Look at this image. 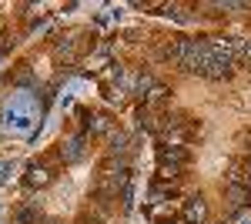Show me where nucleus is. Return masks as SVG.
<instances>
[{
	"mask_svg": "<svg viewBox=\"0 0 251 224\" xmlns=\"http://www.w3.org/2000/svg\"><path fill=\"white\" fill-rule=\"evenodd\" d=\"M17 224H40V211L37 207H24L17 214Z\"/></svg>",
	"mask_w": 251,
	"mask_h": 224,
	"instance_id": "obj_6",
	"label": "nucleus"
},
{
	"mask_svg": "<svg viewBox=\"0 0 251 224\" xmlns=\"http://www.w3.org/2000/svg\"><path fill=\"white\" fill-rule=\"evenodd\" d=\"M248 144H251V137H248ZM248 150H251V148H248Z\"/></svg>",
	"mask_w": 251,
	"mask_h": 224,
	"instance_id": "obj_11",
	"label": "nucleus"
},
{
	"mask_svg": "<svg viewBox=\"0 0 251 224\" xmlns=\"http://www.w3.org/2000/svg\"><path fill=\"white\" fill-rule=\"evenodd\" d=\"M204 218H208V204H204V198H201V194L188 198V201H184V221H188V224H201Z\"/></svg>",
	"mask_w": 251,
	"mask_h": 224,
	"instance_id": "obj_2",
	"label": "nucleus"
},
{
	"mask_svg": "<svg viewBox=\"0 0 251 224\" xmlns=\"http://www.w3.org/2000/svg\"><path fill=\"white\" fill-rule=\"evenodd\" d=\"M27 181L40 187V184H47L50 177H47V171H44V168H30V174H27Z\"/></svg>",
	"mask_w": 251,
	"mask_h": 224,
	"instance_id": "obj_7",
	"label": "nucleus"
},
{
	"mask_svg": "<svg viewBox=\"0 0 251 224\" xmlns=\"http://www.w3.org/2000/svg\"><path fill=\"white\" fill-rule=\"evenodd\" d=\"M84 124H87V131H94V134H111V121L107 117H87Z\"/></svg>",
	"mask_w": 251,
	"mask_h": 224,
	"instance_id": "obj_5",
	"label": "nucleus"
},
{
	"mask_svg": "<svg viewBox=\"0 0 251 224\" xmlns=\"http://www.w3.org/2000/svg\"><path fill=\"white\" fill-rule=\"evenodd\" d=\"M228 198H231V204H234V214L241 211V207L251 201V187H241V184H228Z\"/></svg>",
	"mask_w": 251,
	"mask_h": 224,
	"instance_id": "obj_3",
	"label": "nucleus"
},
{
	"mask_svg": "<svg viewBox=\"0 0 251 224\" xmlns=\"http://www.w3.org/2000/svg\"><path fill=\"white\" fill-rule=\"evenodd\" d=\"M60 154H64V161H71V164H74V161H80V157H84V137H71V141L64 144V150H60Z\"/></svg>",
	"mask_w": 251,
	"mask_h": 224,
	"instance_id": "obj_4",
	"label": "nucleus"
},
{
	"mask_svg": "<svg viewBox=\"0 0 251 224\" xmlns=\"http://www.w3.org/2000/svg\"><path fill=\"white\" fill-rule=\"evenodd\" d=\"M241 224H251V221H241Z\"/></svg>",
	"mask_w": 251,
	"mask_h": 224,
	"instance_id": "obj_10",
	"label": "nucleus"
},
{
	"mask_svg": "<svg viewBox=\"0 0 251 224\" xmlns=\"http://www.w3.org/2000/svg\"><path fill=\"white\" fill-rule=\"evenodd\" d=\"M228 184L251 187V157L248 161H231V164H228Z\"/></svg>",
	"mask_w": 251,
	"mask_h": 224,
	"instance_id": "obj_1",
	"label": "nucleus"
},
{
	"mask_svg": "<svg viewBox=\"0 0 251 224\" xmlns=\"http://www.w3.org/2000/svg\"><path fill=\"white\" fill-rule=\"evenodd\" d=\"M241 64H251V40H245V47H241V57H238Z\"/></svg>",
	"mask_w": 251,
	"mask_h": 224,
	"instance_id": "obj_8",
	"label": "nucleus"
},
{
	"mask_svg": "<svg viewBox=\"0 0 251 224\" xmlns=\"http://www.w3.org/2000/svg\"><path fill=\"white\" fill-rule=\"evenodd\" d=\"M47 224H60V221H47Z\"/></svg>",
	"mask_w": 251,
	"mask_h": 224,
	"instance_id": "obj_9",
	"label": "nucleus"
}]
</instances>
